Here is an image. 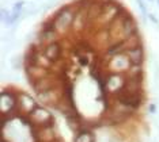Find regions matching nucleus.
Here are the masks:
<instances>
[{"label":"nucleus","instance_id":"obj_4","mask_svg":"<svg viewBox=\"0 0 159 142\" xmlns=\"http://www.w3.org/2000/svg\"><path fill=\"white\" fill-rule=\"evenodd\" d=\"M42 53H44L45 57L49 58L53 64L59 62L60 60H63V45L60 43V41L50 42L42 47Z\"/></svg>","mask_w":159,"mask_h":142},{"label":"nucleus","instance_id":"obj_18","mask_svg":"<svg viewBox=\"0 0 159 142\" xmlns=\"http://www.w3.org/2000/svg\"><path fill=\"white\" fill-rule=\"evenodd\" d=\"M150 2H154V0H150Z\"/></svg>","mask_w":159,"mask_h":142},{"label":"nucleus","instance_id":"obj_13","mask_svg":"<svg viewBox=\"0 0 159 142\" xmlns=\"http://www.w3.org/2000/svg\"><path fill=\"white\" fill-rule=\"evenodd\" d=\"M8 18H10V14L7 12L4 8H3V10H2V20H3V22H7V19H8Z\"/></svg>","mask_w":159,"mask_h":142},{"label":"nucleus","instance_id":"obj_3","mask_svg":"<svg viewBox=\"0 0 159 142\" xmlns=\"http://www.w3.org/2000/svg\"><path fill=\"white\" fill-rule=\"evenodd\" d=\"M25 71H26V76H27V80H29V84H33L34 81L42 79V77H46L52 73V71L45 67H41V65H26L25 67Z\"/></svg>","mask_w":159,"mask_h":142},{"label":"nucleus","instance_id":"obj_8","mask_svg":"<svg viewBox=\"0 0 159 142\" xmlns=\"http://www.w3.org/2000/svg\"><path fill=\"white\" fill-rule=\"evenodd\" d=\"M29 116H30L31 122H34L35 125H41L42 122H45L48 118H50L52 114H49V111L45 110L44 107H41V105H37V107H35L34 110L30 112V114H29Z\"/></svg>","mask_w":159,"mask_h":142},{"label":"nucleus","instance_id":"obj_15","mask_svg":"<svg viewBox=\"0 0 159 142\" xmlns=\"http://www.w3.org/2000/svg\"><path fill=\"white\" fill-rule=\"evenodd\" d=\"M155 110H157L155 104H150V111H151V112H155Z\"/></svg>","mask_w":159,"mask_h":142},{"label":"nucleus","instance_id":"obj_7","mask_svg":"<svg viewBox=\"0 0 159 142\" xmlns=\"http://www.w3.org/2000/svg\"><path fill=\"white\" fill-rule=\"evenodd\" d=\"M126 56L129 57V60H131V62L133 65H143L144 62V49H143V45H139L136 47H132V49H129L128 52H125Z\"/></svg>","mask_w":159,"mask_h":142},{"label":"nucleus","instance_id":"obj_11","mask_svg":"<svg viewBox=\"0 0 159 142\" xmlns=\"http://www.w3.org/2000/svg\"><path fill=\"white\" fill-rule=\"evenodd\" d=\"M23 6H25V0H19V2H16L15 4L12 7V12H20V11L23 10Z\"/></svg>","mask_w":159,"mask_h":142},{"label":"nucleus","instance_id":"obj_10","mask_svg":"<svg viewBox=\"0 0 159 142\" xmlns=\"http://www.w3.org/2000/svg\"><path fill=\"white\" fill-rule=\"evenodd\" d=\"M19 16H20V12H12L11 15H10L8 19H7L6 23L8 24V26H11V24H14V23H15V22H16L18 19H19Z\"/></svg>","mask_w":159,"mask_h":142},{"label":"nucleus","instance_id":"obj_1","mask_svg":"<svg viewBox=\"0 0 159 142\" xmlns=\"http://www.w3.org/2000/svg\"><path fill=\"white\" fill-rule=\"evenodd\" d=\"M75 15H76V8L74 4L63 6L56 11L53 19H55V26L59 34H66L67 31L71 30Z\"/></svg>","mask_w":159,"mask_h":142},{"label":"nucleus","instance_id":"obj_12","mask_svg":"<svg viewBox=\"0 0 159 142\" xmlns=\"http://www.w3.org/2000/svg\"><path fill=\"white\" fill-rule=\"evenodd\" d=\"M136 2H137V4H139L140 10H142L143 15H147V8H146V4H144V2H143V0H136Z\"/></svg>","mask_w":159,"mask_h":142},{"label":"nucleus","instance_id":"obj_16","mask_svg":"<svg viewBox=\"0 0 159 142\" xmlns=\"http://www.w3.org/2000/svg\"><path fill=\"white\" fill-rule=\"evenodd\" d=\"M2 142H7V141H6V140H4V138H3V141H2Z\"/></svg>","mask_w":159,"mask_h":142},{"label":"nucleus","instance_id":"obj_2","mask_svg":"<svg viewBox=\"0 0 159 142\" xmlns=\"http://www.w3.org/2000/svg\"><path fill=\"white\" fill-rule=\"evenodd\" d=\"M103 64L106 65L109 73H125L132 65L126 53H120L113 57L106 58V60H103Z\"/></svg>","mask_w":159,"mask_h":142},{"label":"nucleus","instance_id":"obj_17","mask_svg":"<svg viewBox=\"0 0 159 142\" xmlns=\"http://www.w3.org/2000/svg\"><path fill=\"white\" fill-rule=\"evenodd\" d=\"M157 2H158V6H159V0H157Z\"/></svg>","mask_w":159,"mask_h":142},{"label":"nucleus","instance_id":"obj_6","mask_svg":"<svg viewBox=\"0 0 159 142\" xmlns=\"http://www.w3.org/2000/svg\"><path fill=\"white\" fill-rule=\"evenodd\" d=\"M16 103L19 105L20 114H26V115H29L38 105L37 101H35L30 95L23 92V91H19V92H18V101Z\"/></svg>","mask_w":159,"mask_h":142},{"label":"nucleus","instance_id":"obj_14","mask_svg":"<svg viewBox=\"0 0 159 142\" xmlns=\"http://www.w3.org/2000/svg\"><path fill=\"white\" fill-rule=\"evenodd\" d=\"M148 16H150V19L152 20L155 24H159V22H158V19H157V18H155V15H154V14H150V15H148Z\"/></svg>","mask_w":159,"mask_h":142},{"label":"nucleus","instance_id":"obj_5","mask_svg":"<svg viewBox=\"0 0 159 142\" xmlns=\"http://www.w3.org/2000/svg\"><path fill=\"white\" fill-rule=\"evenodd\" d=\"M126 83L125 73H107L106 75V89L109 93H114L121 89Z\"/></svg>","mask_w":159,"mask_h":142},{"label":"nucleus","instance_id":"obj_9","mask_svg":"<svg viewBox=\"0 0 159 142\" xmlns=\"http://www.w3.org/2000/svg\"><path fill=\"white\" fill-rule=\"evenodd\" d=\"M74 142H95V137L91 131V129H82L79 133H76V136L74 138Z\"/></svg>","mask_w":159,"mask_h":142}]
</instances>
